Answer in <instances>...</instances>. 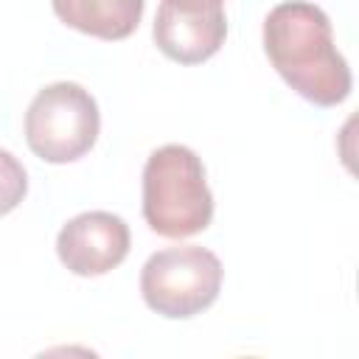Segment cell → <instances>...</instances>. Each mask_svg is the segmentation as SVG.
Listing matches in <instances>:
<instances>
[{
  "mask_svg": "<svg viewBox=\"0 0 359 359\" xmlns=\"http://www.w3.org/2000/svg\"><path fill=\"white\" fill-rule=\"evenodd\" d=\"M264 50L278 76L309 104L337 107L351 95V67L320 6L306 0L275 6L264 20Z\"/></svg>",
  "mask_w": 359,
  "mask_h": 359,
  "instance_id": "obj_1",
  "label": "cell"
},
{
  "mask_svg": "<svg viewBox=\"0 0 359 359\" xmlns=\"http://www.w3.org/2000/svg\"><path fill=\"white\" fill-rule=\"evenodd\" d=\"M143 219L163 238H188L213 219V194L199 154L180 143L154 149L143 165Z\"/></svg>",
  "mask_w": 359,
  "mask_h": 359,
  "instance_id": "obj_2",
  "label": "cell"
},
{
  "mask_svg": "<svg viewBox=\"0 0 359 359\" xmlns=\"http://www.w3.org/2000/svg\"><path fill=\"white\" fill-rule=\"evenodd\" d=\"M222 261L199 247L180 244L149 255L140 269L143 303L168 320H188L210 309L222 289Z\"/></svg>",
  "mask_w": 359,
  "mask_h": 359,
  "instance_id": "obj_3",
  "label": "cell"
},
{
  "mask_svg": "<svg viewBox=\"0 0 359 359\" xmlns=\"http://www.w3.org/2000/svg\"><path fill=\"white\" fill-rule=\"evenodd\" d=\"M101 129V112L90 90L76 81H56L42 87L25 112L28 149L53 165L84 157Z\"/></svg>",
  "mask_w": 359,
  "mask_h": 359,
  "instance_id": "obj_4",
  "label": "cell"
},
{
  "mask_svg": "<svg viewBox=\"0 0 359 359\" xmlns=\"http://www.w3.org/2000/svg\"><path fill=\"white\" fill-rule=\"evenodd\" d=\"M151 34L163 56L199 65L224 45L227 17L222 0H160Z\"/></svg>",
  "mask_w": 359,
  "mask_h": 359,
  "instance_id": "obj_5",
  "label": "cell"
},
{
  "mask_svg": "<svg viewBox=\"0 0 359 359\" xmlns=\"http://www.w3.org/2000/svg\"><path fill=\"white\" fill-rule=\"evenodd\" d=\"M129 224L109 210H87L62 224L56 255L62 266L81 278L107 275L129 255Z\"/></svg>",
  "mask_w": 359,
  "mask_h": 359,
  "instance_id": "obj_6",
  "label": "cell"
},
{
  "mask_svg": "<svg viewBox=\"0 0 359 359\" xmlns=\"http://www.w3.org/2000/svg\"><path fill=\"white\" fill-rule=\"evenodd\" d=\"M53 14L67 25L95 39H126L143 17V0H50Z\"/></svg>",
  "mask_w": 359,
  "mask_h": 359,
  "instance_id": "obj_7",
  "label": "cell"
},
{
  "mask_svg": "<svg viewBox=\"0 0 359 359\" xmlns=\"http://www.w3.org/2000/svg\"><path fill=\"white\" fill-rule=\"evenodd\" d=\"M28 194V174L22 168V163L0 149V216L11 213Z\"/></svg>",
  "mask_w": 359,
  "mask_h": 359,
  "instance_id": "obj_8",
  "label": "cell"
},
{
  "mask_svg": "<svg viewBox=\"0 0 359 359\" xmlns=\"http://www.w3.org/2000/svg\"><path fill=\"white\" fill-rule=\"evenodd\" d=\"M222 3H224V0H222Z\"/></svg>",
  "mask_w": 359,
  "mask_h": 359,
  "instance_id": "obj_9",
  "label": "cell"
}]
</instances>
